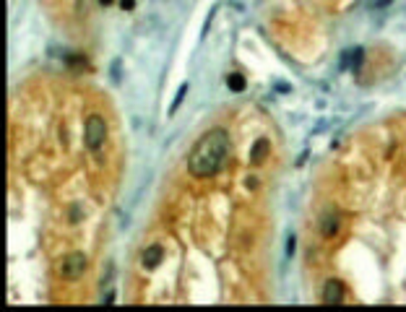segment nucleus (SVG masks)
Instances as JSON below:
<instances>
[{
  "mask_svg": "<svg viewBox=\"0 0 406 312\" xmlns=\"http://www.w3.org/2000/svg\"><path fill=\"white\" fill-rule=\"evenodd\" d=\"M227 156H229V135H227V130H222V128L208 130L190 151L188 172L193 177H214L216 172L224 167Z\"/></svg>",
  "mask_w": 406,
  "mask_h": 312,
  "instance_id": "1",
  "label": "nucleus"
},
{
  "mask_svg": "<svg viewBox=\"0 0 406 312\" xmlns=\"http://www.w3.org/2000/svg\"><path fill=\"white\" fill-rule=\"evenodd\" d=\"M84 141H86L89 151H99L104 146V141H107V122H104L99 114H91L86 120V138Z\"/></svg>",
  "mask_w": 406,
  "mask_h": 312,
  "instance_id": "2",
  "label": "nucleus"
},
{
  "mask_svg": "<svg viewBox=\"0 0 406 312\" xmlns=\"http://www.w3.org/2000/svg\"><path fill=\"white\" fill-rule=\"evenodd\" d=\"M86 271V255H81V252H73V255H68L60 265V273L63 279H78L81 273Z\"/></svg>",
  "mask_w": 406,
  "mask_h": 312,
  "instance_id": "3",
  "label": "nucleus"
},
{
  "mask_svg": "<svg viewBox=\"0 0 406 312\" xmlns=\"http://www.w3.org/2000/svg\"><path fill=\"white\" fill-rule=\"evenodd\" d=\"M344 299V286L339 279H331L326 281V289H323V302L326 305H339Z\"/></svg>",
  "mask_w": 406,
  "mask_h": 312,
  "instance_id": "4",
  "label": "nucleus"
},
{
  "mask_svg": "<svg viewBox=\"0 0 406 312\" xmlns=\"http://www.w3.org/2000/svg\"><path fill=\"white\" fill-rule=\"evenodd\" d=\"M339 224H341L339 213H328V216H326V218H323V221H320V234L326 237V239L336 237V232H339Z\"/></svg>",
  "mask_w": 406,
  "mask_h": 312,
  "instance_id": "5",
  "label": "nucleus"
},
{
  "mask_svg": "<svg viewBox=\"0 0 406 312\" xmlns=\"http://www.w3.org/2000/svg\"><path fill=\"white\" fill-rule=\"evenodd\" d=\"M161 255H164V252H161V247H159V245L148 247V250L143 252V265H146V268H154V265L161 260Z\"/></svg>",
  "mask_w": 406,
  "mask_h": 312,
  "instance_id": "6",
  "label": "nucleus"
},
{
  "mask_svg": "<svg viewBox=\"0 0 406 312\" xmlns=\"http://www.w3.org/2000/svg\"><path fill=\"white\" fill-rule=\"evenodd\" d=\"M266 154H269V141H266V138H261V141L253 146V161H263Z\"/></svg>",
  "mask_w": 406,
  "mask_h": 312,
  "instance_id": "7",
  "label": "nucleus"
},
{
  "mask_svg": "<svg viewBox=\"0 0 406 312\" xmlns=\"http://www.w3.org/2000/svg\"><path fill=\"white\" fill-rule=\"evenodd\" d=\"M185 94H188V84H182L180 86V91H177V97H175V102H172V107H169V114H175L177 112V107L182 104V99H185Z\"/></svg>",
  "mask_w": 406,
  "mask_h": 312,
  "instance_id": "8",
  "label": "nucleus"
},
{
  "mask_svg": "<svg viewBox=\"0 0 406 312\" xmlns=\"http://www.w3.org/2000/svg\"><path fill=\"white\" fill-rule=\"evenodd\" d=\"M227 84H229V89H232V91H242V89H245V78H242L240 73H235V76H229Z\"/></svg>",
  "mask_w": 406,
  "mask_h": 312,
  "instance_id": "9",
  "label": "nucleus"
},
{
  "mask_svg": "<svg viewBox=\"0 0 406 312\" xmlns=\"http://www.w3.org/2000/svg\"><path fill=\"white\" fill-rule=\"evenodd\" d=\"M133 3H135V0H123V8H125V10H131Z\"/></svg>",
  "mask_w": 406,
  "mask_h": 312,
  "instance_id": "10",
  "label": "nucleus"
},
{
  "mask_svg": "<svg viewBox=\"0 0 406 312\" xmlns=\"http://www.w3.org/2000/svg\"><path fill=\"white\" fill-rule=\"evenodd\" d=\"M99 3H102V5H110V3H115V0H99Z\"/></svg>",
  "mask_w": 406,
  "mask_h": 312,
  "instance_id": "11",
  "label": "nucleus"
}]
</instances>
